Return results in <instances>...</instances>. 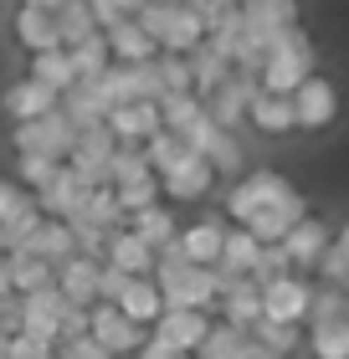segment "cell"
Returning <instances> with one entry per match:
<instances>
[{
    "label": "cell",
    "mask_w": 349,
    "mask_h": 359,
    "mask_svg": "<svg viewBox=\"0 0 349 359\" xmlns=\"http://www.w3.org/2000/svg\"><path fill=\"white\" fill-rule=\"evenodd\" d=\"M134 26L154 41V52H170V57H190L195 46L206 41V21L195 6H139L134 11Z\"/></svg>",
    "instance_id": "1"
},
{
    "label": "cell",
    "mask_w": 349,
    "mask_h": 359,
    "mask_svg": "<svg viewBox=\"0 0 349 359\" xmlns=\"http://www.w3.org/2000/svg\"><path fill=\"white\" fill-rule=\"evenodd\" d=\"M154 287L164 308H216V298H221V277H216V267H190V262H154Z\"/></svg>",
    "instance_id": "2"
},
{
    "label": "cell",
    "mask_w": 349,
    "mask_h": 359,
    "mask_svg": "<svg viewBox=\"0 0 349 359\" xmlns=\"http://www.w3.org/2000/svg\"><path fill=\"white\" fill-rule=\"evenodd\" d=\"M288 190H293V180L282 175V170H252V175H242L237 185L226 190V221H231V226H246L257 210H268V205L282 201Z\"/></svg>",
    "instance_id": "3"
},
{
    "label": "cell",
    "mask_w": 349,
    "mask_h": 359,
    "mask_svg": "<svg viewBox=\"0 0 349 359\" xmlns=\"http://www.w3.org/2000/svg\"><path fill=\"white\" fill-rule=\"evenodd\" d=\"M77 144V128L52 108L46 118H31V123H11V149L15 154H46V159H67Z\"/></svg>",
    "instance_id": "4"
},
{
    "label": "cell",
    "mask_w": 349,
    "mask_h": 359,
    "mask_svg": "<svg viewBox=\"0 0 349 359\" xmlns=\"http://www.w3.org/2000/svg\"><path fill=\"white\" fill-rule=\"evenodd\" d=\"M88 339H93V344L103 349L108 359H129V354H139V349H144L149 329L129 323L113 303H93V308H88Z\"/></svg>",
    "instance_id": "5"
},
{
    "label": "cell",
    "mask_w": 349,
    "mask_h": 359,
    "mask_svg": "<svg viewBox=\"0 0 349 359\" xmlns=\"http://www.w3.org/2000/svg\"><path fill=\"white\" fill-rule=\"evenodd\" d=\"M62 313H67V303H62V292L52 283L37 287V292H21V298H15V329L11 334H31V339H41V344H57Z\"/></svg>",
    "instance_id": "6"
},
{
    "label": "cell",
    "mask_w": 349,
    "mask_h": 359,
    "mask_svg": "<svg viewBox=\"0 0 349 359\" xmlns=\"http://www.w3.org/2000/svg\"><path fill=\"white\" fill-rule=\"evenodd\" d=\"M303 77H313V41L268 52V62L257 67V88L262 93H277V97H293V88L303 83Z\"/></svg>",
    "instance_id": "7"
},
{
    "label": "cell",
    "mask_w": 349,
    "mask_h": 359,
    "mask_svg": "<svg viewBox=\"0 0 349 359\" xmlns=\"http://www.w3.org/2000/svg\"><path fill=\"white\" fill-rule=\"evenodd\" d=\"M262 292V318H277V323H298L303 329L308 323V303H313V283L303 272H282L272 277L268 287H257Z\"/></svg>",
    "instance_id": "8"
},
{
    "label": "cell",
    "mask_w": 349,
    "mask_h": 359,
    "mask_svg": "<svg viewBox=\"0 0 349 359\" xmlns=\"http://www.w3.org/2000/svg\"><path fill=\"white\" fill-rule=\"evenodd\" d=\"M339 118V93L329 77H303V83L293 88V128H303V134H319Z\"/></svg>",
    "instance_id": "9"
},
{
    "label": "cell",
    "mask_w": 349,
    "mask_h": 359,
    "mask_svg": "<svg viewBox=\"0 0 349 359\" xmlns=\"http://www.w3.org/2000/svg\"><path fill=\"white\" fill-rule=\"evenodd\" d=\"M211 185H216L211 165H206L201 154H190V149H185L170 170L159 175V201H164V205H180V201H206Z\"/></svg>",
    "instance_id": "10"
},
{
    "label": "cell",
    "mask_w": 349,
    "mask_h": 359,
    "mask_svg": "<svg viewBox=\"0 0 349 359\" xmlns=\"http://www.w3.org/2000/svg\"><path fill=\"white\" fill-rule=\"evenodd\" d=\"M257 93H262V88H257L252 72H226V83L216 88L211 97H201V103H206V118L231 134L237 123H246V103H252Z\"/></svg>",
    "instance_id": "11"
},
{
    "label": "cell",
    "mask_w": 349,
    "mask_h": 359,
    "mask_svg": "<svg viewBox=\"0 0 349 359\" xmlns=\"http://www.w3.org/2000/svg\"><path fill=\"white\" fill-rule=\"evenodd\" d=\"M211 323L216 318L206 313V308H164V313L149 323V334L164 339V344L180 349V354H195V349H201V339L211 334Z\"/></svg>",
    "instance_id": "12"
},
{
    "label": "cell",
    "mask_w": 349,
    "mask_h": 359,
    "mask_svg": "<svg viewBox=\"0 0 349 359\" xmlns=\"http://www.w3.org/2000/svg\"><path fill=\"white\" fill-rule=\"evenodd\" d=\"M226 216H201V221H190V226H180L175 231V252H180V262H190V267H216V257H221V241H226Z\"/></svg>",
    "instance_id": "13"
},
{
    "label": "cell",
    "mask_w": 349,
    "mask_h": 359,
    "mask_svg": "<svg viewBox=\"0 0 349 359\" xmlns=\"http://www.w3.org/2000/svg\"><path fill=\"white\" fill-rule=\"evenodd\" d=\"M303 216H308V195L293 185L288 195H282V201H272L268 210H257V216L246 221V231H252V236L262 241V247H282V236H288Z\"/></svg>",
    "instance_id": "14"
},
{
    "label": "cell",
    "mask_w": 349,
    "mask_h": 359,
    "mask_svg": "<svg viewBox=\"0 0 349 359\" xmlns=\"http://www.w3.org/2000/svg\"><path fill=\"white\" fill-rule=\"evenodd\" d=\"M88 190H93V180H82L77 170L62 165V170H57V180H52L46 190H37L31 201H37V210H41L46 221H72V216H77V205L88 201Z\"/></svg>",
    "instance_id": "15"
},
{
    "label": "cell",
    "mask_w": 349,
    "mask_h": 359,
    "mask_svg": "<svg viewBox=\"0 0 349 359\" xmlns=\"http://www.w3.org/2000/svg\"><path fill=\"white\" fill-rule=\"evenodd\" d=\"M329 236H334V226H329L324 216H308L293 226L288 236H282V257H288V267L293 272H313V262H319V252L329 247Z\"/></svg>",
    "instance_id": "16"
},
{
    "label": "cell",
    "mask_w": 349,
    "mask_h": 359,
    "mask_svg": "<svg viewBox=\"0 0 349 359\" xmlns=\"http://www.w3.org/2000/svg\"><path fill=\"white\" fill-rule=\"evenodd\" d=\"M98 267L93 257H67V262L52 267V287L62 292V303L67 308H93L98 303Z\"/></svg>",
    "instance_id": "17"
},
{
    "label": "cell",
    "mask_w": 349,
    "mask_h": 359,
    "mask_svg": "<svg viewBox=\"0 0 349 359\" xmlns=\"http://www.w3.org/2000/svg\"><path fill=\"white\" fill-rule=\"evenodd\" d=\"M211 318L216 323H226V329H252V323L262 318V292L246 283V277H237V283H231L221 298H216V308H211Z\"/></svg>",
    "instance_id": "18"
},
{
    "label": "cell",
    "mask_w": 349,
    "mask_h": 359,
    "mask_svg": "<svg viewBox=\"0 0 349 359\" xmlns=\"http://www.w3.org/2000/svg\"><path fill=\"white\" fill-rule=\"evenodd\" d=\"M103 128L113 134V144H144L149 134H159V113L154 103H119L103 113Z\"/></svg>",
    "instance_id": "19"
},
{
    "label": "cell",
    "mask_w": 349,
    "mask_h": 359,
    "mask_svg": "<svg viewBox=\"0 0 349 359\" xmlns=\"http://www.w3.org/2000/svg\"><path fill=\"white\" fill-rule=\"evenodd\" d=\"M103 262L119 267L124 277H149V272H154V252H149L129 226H113L108 241H103Z\"/></svg>",
    "instance_id": "20"
},
{
    "label": "cell",
    "mask_w": 349,
    "mask_h": 359,
    "mask_svg": "<svg viewBox=\"0 0 349 359\" xmlns=\"http://www.w3.org/2000/svg\"><path fill=\"white\" fill-rule=\"evenodd\" d=\"M52 108H57V93H46L41 83H31V77H21V83H11L6 93H0V113H6L11 123H31V118H46Z\"/></svg>",
    "instance_id": "21"
},
{
    "label": "cell",
    "mask_w": 349,
    "mask_h": 359,
    "mask_svg": "<svg viewBox=\"0 0 349 359\" xmlns=\"http://www.w3.org/2000/svg\"><path fill=\"white\" fill-rule=\"evenodd\" d=\"M242 26L252 36H272V31L303 26V15H298V0H242Z\"/></svg>",
    "instance_id": "22"
},
{
    "label": "cell",
    "mask_w": 349,
    "mask_h": 359,
    "mask_svg": "<svg viewBox=\"0 0 349 359\" xmlns=\"http://www.w3.org/2000/svg\"><path fill=\"white\" fill-rule=\"evenodd\" d=\"M11 36H15V46H26L31 57H37V52H52V46H62V41H57V21H52V11H31V6H15V15H11Z\"/></svg>",
    "instance_id": "23"
},
{
    "label": "cell",
    "mask_w": 349,
    "mask_h": 359,
    "mask_svg": "<svg viewBox=\"0 0 349 359\" xmlns=\"http://www.w3.org/2000/svg\"><path fill=\"white\" fill-rule=\"evenodd\" d=\"M57 113H62V118H67L77 134H82V128L103 123L108 103H103V93H98V83H72L67 93H57Z\"/></svg>",
    "instance_id": "24"
},
{
    "label": "cell",
    "mask_w": 349,
    "mask_h": 359,
    "mask_svg": "<svg viewBox=\"0 0 349 359\" xmlns=\"http://www.w3.org/2000/svg\"><path fill=\"white\" fill-rule=\"evenodd\" d=\"M246 123L268 139H282V134H298L293 128V97H277V93H257L246 103Z\"/></svg>",
    "instance_id": "25"
},
{
    "label": "cell",
    "mask_w": 349,
    "mask_h": 359,
    "mask_svg": "<svg viewBox=\"0 0 349 359\" xmlns=\"http://www.w3.org/2000/svg\"><path fill=\"white\" fill-rule=\"evenodd\" d=\"M124 226L144 241L149 252H159V247H170V241H175L180 216H175V205H164V201H159V205H149V210H134V216H129Z\"/></svg>",
    "instance_id": "26"
},
{
    "label": "cell",
    "mask_w": 349,
    "mask_h": 359,
    "mask_svg": "<svg viewBox=\"0 0 349 359\" xmlns=\"http://www.w3.org/2000/svg\"><path fill=\"white\" fill-rule=\"evenodd\" d=\"M119 313L129 323H139V329H149L159 313H164V298H159V287H154V277H129V287L119 292Z\"/></svg>",
    "instance_id": "27"
},
{
    "label": "cell",
    "mask_w": 349,
    "mask_h": 359,
    "mask_svg": "<svg viewBox=\"0 0 349 359\" xmlns=\"http://www.w3.org/2000/svg\"><path fill=\"white\" fill-rule=\"evenodd\" d=\"M154 113H159V128H164V134L185 139L190 128L206 118V103H201L195 93H164L159 103H154Z\"/></svg>",
    "instance_id": "28"
},
{
    "label": "cell",
    "mask_w": 349,
    "mask_h": 359,
    "mask_svg": "<svg viewBox=\"0 0 349 359\" xmlns=\"http://www.w3.org/2000/svg\"><path fill=\"white\" fill-rule=\"evenodd\" d=\"M103 41H108V57L124 62V67H134V62H154V57H159L154 41H149L144 31L134 26V15H129V21H119V26H108Z\"/></svg>",
    "instance_id": "29"
},
{
    "label": "cell",
    "mask_w": 349,
    "mask_h": 359,
    "mask_svg": "<svg viewBox=\"0 0 349 359\" xmlns=\"http://www.w3.org/2000/svg\"><path fill=\"white\" fill-rule=\"evenodd\" d=\"M257 252H262V241L246 231V226H226V241H221V257H216V272L246 277V272L257 267Z\"/></svg>",
    "instance_id": "30"
},
{
    "label": "cell",
    "mask_w": 349,
    "mask_h": 359,
    "mask_svg": "<svg viewBox=\"0 0 349 359\" xmlns=\"http://www.w3.org/2000/svg\"><path fill=\"white\" fill-rule=\"evenodd\" d=\"M185 62H190V93H195V97H211L216 88L226 83V72H231V62H226L221 52H216L211 41H201Z\"/></svg>",
    "instance_id": "31"
},
{
    "label": "cell",
    "mask_w": 349,
    "mask_h": 359,
    "mask_svg": "<svg viewBox=\"0 0 349 359\" xmlns=\"http://www.w3.org/2000/svg\"><path fill=\"white\" fill-rule=\"evenodd\" d=\"M303 329L313 359H349V318H313Z\"/></svg>",
    "instance_id": "32"
},
{
    "label": "cell",
    "mask_w": 349,
    "mask_h": 359,
    "mask_svg": "<svg viewBox=\"0 0 349 359\" xmlns=\"http://www.w3.org/2000/svg\"><path fill=\"white\" fill-rule=\"evenodd\" d=\"M26 252H31V257H41L46 267H57V262H67V257H77L72 231H67L62 221H46V216H41V226H37V236L26 241Z\"/></svg>",
    "instance_id": "33"
},
{
    "label": "cell",
    "mask_w": 349,
    "mask_h": 359,
    "mask_svg": "<svg viewBox=\"0 0 349 359\" xmlns=\"http://www.w3.org/2000/svg\"><path fill=\"white\" fill-rule=\"evenodd\" d=\"M313 272H319V287H349V231L344 226H334V236H329V247L319 252Z\"/></svg>",
    "instance_id": "34"
},
{
    "label": "cell",
    "mask_w": 349,
    "mask_h": 359,
    "mask_svg": "<svg viewBox=\"0 0 349 359\" xmlns=\"http://www.w3.org/2000/svg\"><path fill=\"white\" fill-rule=\"evenodd\" d=\"M67 226H98V231H113V226H124L119 201H113V185H93L88 201L77 205V216H72Z\"/></svg>",
    "instance_id": "35"
},
{
    "label": "cell",
    "mask_w": 349,
    "mask_h": 359,
    "mask_svg": "<svg viewBox=\"0 0 349 359\" xmlns=\"http://www.w3.org/2000/svg\"><path fill=\"white\" fill-rule=\"evenodd\" d=\"M26 77L31 83H41L46 93H67L77 77H72V62H67V52L62 46H52V52H37L31 57V67H26Z\"/></svg>",
    "instance_id": "36"
},
{
    "label": "cell",
    "mask_w": 349,
    "mask_h": 359,
    "mask_svg": "<svg viewBox=\"0 0 349 359\" xmlns=\"http://www.w3.org/2000/svg\"><path fill=\"white\" fill-rule=\"evenodd\" d=\"M52 21H57V41H62V52L77 41H88L98 21H93V11H88V0H62V6L52 11Z\"/></svg>",
    "instance_id": "37"
},
{
    "label": "cell",
    "mask_w": 349,
    "mask_h": 359,
    "mask_svg": "<svg viewBox=\"0 0 349 359\" xmlns=\"http://www.w3.org/2000/svg\"><path fill=\"white\" fill-rule=\"evenodd\" d=\"M67 62H72V77L77 83H98L103 77V67H108V41H103V31H93L88 41H77V46H67Z\"/></svg>",
    "instance_id": "38"
},
{
    "label": "cell",
    "mask_w": 349,
    "mask_h": 359,
    "mask_svg": "<svg viewBox=\"0 0 349 359\" xmlns=\"http://www.w3.org/2000/svg\"><path fill=\"white\" fill-rule=\"evenodd\" d=\"M6 272H11V298L52 283V267H46L41 257H31V252H6Z\"/></svg>",
    "instance_id": "39"
},
{
    "label": "cell",
    "mask_w": 349,
    "mask_h": 359,
    "mask_svg": "<svg viewBox=\"0 0 349 359\" xmlns=\"http://www.w3.org/2000/svg\"><path fill=\"white\" fill-rule=\"evenodd\" d=\"M201 159L211 165V175L216 180H231V175H242V144H237V134H226V128H216V134L201 144Z\"/></svg>",
    "instance_id": "40"
},
{
    "label": "cell",
    "mask_w": 349,
    "mask_h": 359,
    "mask_svg": "<svg viewBox=\"0 0 349 359\" xmlns=\"http://www.w3.org/2000/svg\"><path fill=\"white\" fill-rule=\"evenodd\" d=\"M246 339H252V344H262V349H272V354H282L288 359L298 344H303V329H298V323H277V318H257L252 329H246Z\"/></svg>",
    "instance_id": "41"
},
{
    "label": "cell",
    "mask_w": 349,
    "mask_h": 359,
    "mask_svg": "<svg viewBox=\"0 0 349 359\" xmlns=\"http://www.w3.org/2000/svg\"><path fill=\"white\" fill-rule=\"evenodd\" d=\"M57 170H62V159H46V154H15V185H21L26 195H37V190H46L57 180Z\"/></svg>",
    "instance_id": "42"
},
{
    "label": "cell",
    "mask_w": 349,
    "mask_h": 359,
    "mask_svg": "<svg viewBox=\"0 0 349 359\" xmlns=\"http://www.w3.org/2000/svg\"><path fill=\"white\" fill-rule=\"evenodd\" d=\"M113 201H119V216L129 221L134 210L159 205V180L154 175H139V180H129V185H113Z\"/></svg>",
    "instance_id": "43"
},
{
    "label": "cell",
    "mask_w": 349,
    "mask_h": 359,
    "mask_svg": "<svg viewBox=\"0 0 349 359\" xmlns=\"http://www.w3.org/2000/svg\"><path fill=\"white\" fill-rule=\"evenodd\" d=\"M242 344H246V334L242 329H226V323H211V334L201 339V359H237L242 354Z\"/></svg>",
    "instance_id": "44"
},
{
    "label": "cell",
    "mask_w": 349,
    "mask_h": 359,
    "mask_svg": "<svg viewBox=\"0 0 349 359\" xmlns=\"http://www.w3.org/2000/svg\"><path fill=\"white\" fill-rule=\"evenodd\" d=\"M139 175H149L144 149H139V144H119L113 159H108V185H129V180H139Z\"/></svg>",
    "instance_id": "45"
},
{
    "label": "cell",
    "mask_w": 349,
    "mask_h": 359,
    "mask_svg": "<svg viewBox=\"0 0 349 359\" xmlns=\"http://www.w3.org/2000/svg\"><path fill=\"white\" fill-rule=\"evenodd\" d=\"M154 72H159V88H164V93H190V62H185V57L159 52V57H154Z\"/></svg>",
    "instance_id": "46"
},
{
    "label": "cell",
    "mask_w": 349,
    "mask_h": 359,
    "mask_svg": "<svg viewBox=\"0 0 349 359\" xmlns=\"http://www.w3.org/2000/svg\"><path fill=\"white\" fill-rule=\"evenodd\" d=\"M313 318H349V292H344V287H313L308 323H313Z\"/></svg>",
    "instance_id": "47"
},
{
    "label": "cell",
    "mask_w": 349,
    "mask_h": 359,
    "mask_svg": "<svg viewBox=\"0 0 349 359\" xmlns=\"http://www.w3.org/2000/svg\"><path fill=\"white\" fill-rule=\"evenodd\" d=\"M282 272H293L288 257H282V247H262V252H257V267L246 272V283H252V287H268L272 277H282Z\"/></svg>",
    "instance_id": "48"
},
{
    "label": "cell",
    "mask_w": 349,
    "mask_h": 359,
    "mask_svg": "<svg viewBox=\"0 0 349 359\" xmlns=\"http://www.w3.org/2000/svg\"><path fill=\"white\" fill-rule=\"evenodd\" d=\"M144 6V0H88V11H93V21H98V31H108V26H119V21H129Z\"/></svg>",
    "instance_id": "49"
},
{
    "label": "cell",
    "mask_w": 349,
    "mask_h": 359,
    "mask_svg": "<svg viewBox=\"0 0 349 359\" xmlns=\"http://www.w3.org/2000/svg\"><path fill=\"white\" fill-rule=\"evenodd\" d=\"M26 205H37V201H31V195L15 185L11 175H0V221H11L15 210H26Z\"/></svg>",
    "instance_id": "50"
},
{
    "label": "cell",
    "mask_w": 349,
    "mask_h": 359,
    "mask_svg": "<svg viewBox=\"0 0 349 359\" xmlns=\"http://www.w3.org/2000/svg\"><path fill=\"white\" fill-rule=\"evenodd\" d=\"M124 287H129V277H124L119 267H108V262L98 267V303H119Z\"/></svg>",
    "instance_id": "51"
},
{
    "label": "cell",
    "mask_w": 349,
    "mask_h": 359,
    "mask_svg": "<svg viewBox=\"0 0 349 359\" xmlns=\"http://www.w3.org/2000/svg\"><path fill=\"white\" fill-rule=\"evenodd\" d=\"M57 359H108V354L98 349L88 334H77V339H62V344H57Z\"/></svg>",
    "instance_id": "52"
},
{
    "label": "cell",
    "mask_w": 349,
    "mask_h": 359,
    "mask_svg": "<svg viewBox=\"0 0 349 359\" xmlns=\"http://www.w3.org/2000/svg\"><path fill=\"white\" fill-rule=\"evenodd\" d=\"M77 334H88V308H67V313H62V334H57V344H62V339H77Z\"/></svg>",
    "instance_id": "53"
},
{
    "label": "cell",
    "mask_w": 349,
    "mask_h": 359,
    "mask_svg": "<svg viewBox=\"0 0 349 359\" xmlns=\"http://www.w3.org/2000/svg\"><path fill=\"white\" fill-rule=\"evenodd\" d=\"M129 359H185V354H180V349H170L164 339H154V334H149V339H144V349H139V354H129Z\"/></svg>",
    "instance_id": "54"
},
{
    "label": "cell",
    "mask_w": 349,
    "mask_h": 359,
    "mask_svg": "<svg viewBox=\"0 0 349 359\" xmlns=\"http://www.w3.org/2000/svg\"><path fill=\"white\" fill-rule=\"evenodd\" d=\"M237 359H282V354H272V349H262V344H252V339H246Z\"/></svg>",
    "instance_id": "55"
},
{
    "label": "cell",
    "mask_w": 349,
    "mask_h": 359,
    "mask_svg": "<svg viewBox=\"0 0 349 359\" xmlns=\"http://www.w3.org/2000/svg\"><path fill=\"white\" fill-rule=\"evenodd\" d=\"M11 298V272H6V257H0V303Z\"/></svg>",
    "instance_id": "56"
},
{
    "label": "cell",
    "mask_w": 349,
    "mask_h": 359,
    "mask_svg": "<svg viewBox=\"0 0 349 359\" xmlns=\"http://www.w3.org/2000/svg\"><path fill=\"white\" fill-rule=\"evenodd\" d=\"M21 6H31V11H57L62 0H21Z\"/></svg>",
    "instance_id": "57"
},
{
    "label": "cell",
    "mask_w": 349,
    "mask_h": 359,
    "mask_svg": "<svg viewBox=\"0 0 349 359\" xmlns=\"http://www.w3.org/2000/svg\"><path fill=\"white\" fill-rule=\"evenodd\" d=\"M0 359H6V334H0Z\"/></svg>",
    "instance_id": "58"
},
{
    "label": "cell",
    "mask_w": 349,
    "mask_h": 359,
    "mask_svg": "<svg viewBox=\"0 0 349 359\" xmlns=\"http://www.w3.org/2000/svg\"><path fill=\"white\" fill-rule=\"evenodd\" d=\"M185 6H206V0H185Z\"/></svg>",
    "instance_id": "59"
},
{
    "label": "cell",
    "mask_w": 349,
    "mask_h": 359,
    "mask_svg": "<svg viewBox=\"0 0 349 359\" xmlns=\"http://www.w3.org/2000/svg\"><path fill=\"white\" fill-rule=\"evenodd\" d=\"M185 359H201V354H185Z\"/></svg>",
    "instance_id": "60"
},
{
    "label": "cell",
    "mask_w": 349,
    "mask_h": 359,
    "mask_svg": "<svg viewBox=\"0 0 349 359\" xmlns=\"http://www.w3.org/2000/svg\"><path fill=\"white\" fill-rule=\"evenodd\" d=\"M0 257H6V252H0Z\"/></svg>",
    "instance_id": "61"
}]
</instances>
